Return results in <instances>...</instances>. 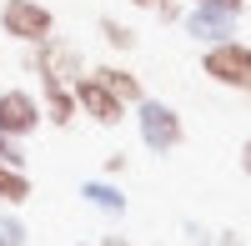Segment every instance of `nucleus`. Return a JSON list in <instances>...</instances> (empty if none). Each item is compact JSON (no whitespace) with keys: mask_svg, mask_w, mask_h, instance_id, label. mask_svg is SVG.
Here are the masks:
<instances>
[{"mask_svg":"<svg viewBox=\"0 0 251 246\" xmlns=\"http://www.w3.org/2000/svg\"><path fill=\"white\" fill-rule=\"evenodd\" d=\"M201 71L226 91L251 96V46L246 40H216V46L201 50Z\"/></svg>","mask_w":251,"mask_h":246,"instance_id":"f257e3e1","label":"nucleus"},{"mask_svg":"<svg viewBox=\"0 0 251 246\" xmlns=\"http://www.w3.org/2000/svg\"><path fill=\"white\" fill-rule=\"evenodd\" d=\"M25 66L40 80H66V86H71V80L86 75V55H80V46H71L66 35H50V40H40V46H30Z\"/></svg>","mask_w":251,"mask_h":246,"instance_id":"f03ea898","label":"nucleus"},{"mask_svg":"<svg viewBox=\"0 0 251 246\" xmlns=\"http://www.w3.org/2000/svg\"><path fill=\"white\" fill-rule=\"evenodd\" d=\"M0 30L20 46H40V40L55 35V10L40 5V0H5L0 5Z\"/></svg>","mask_w":251,"mask_h":246,"instance_id":"7ed1b4c3","label":"nucleus"},{"mask_svg":"<svg viewBox=\"0 0 251 246\" xmlns=\"http://www.w3.org/2000/svg\"><path fill=\"white\" fill-rule=\"evenodd\" d=\"M181 141H186L181 116L166 106V100H151V96H146V100H141V146L151 151V156H171Z\"/></svg>","mask_w":251,"mask_h":246,"instance_id":"20e7f679","label":"nucleus"},{"mask_svg":"<svg viewBox=\"0 0 251 246\" xmlns=\"http://www.w3.org/2000/svg\"><path fill=\"white\" fill-rule=\"evenodd\" d=\"M40 126H46V111H40V96H35V91H25V86L0 91V136L25 141V136H35Z\"/></svg>","mask_w":251,"mask_h":246,"instance_id":"39448f33","label":"nucleus"},{"mask_svg":"<svg viewBox=\"0 0 251 246\" xmlns=\"http://www.w3.org/2000/svg\"><path fill=\"white\" fill-rule=\"evenodd\" d=\"M71 91H75L80 116H91L96 126H106V131H111V126H121V121H126V111H131V106H126L116 91H106V86L96 80V71H86L80 80H71Z\"/></svg>","mask_w":251,"mask_h":246,"instance_id":"423d86ee","label":"nucleus"},{"mask_svg":"<svg viewBox=\"0 0 251 246\" xmlns=\"http://www.w3.org/2000/svg\"><path fill=\"white\" fill-rule=\"evenodd\" d=\"M181 30L191 40H201V46H216V40H231L236 35V15H226L216 5H191L181 15Z\"/></svg>","mask_w":251,"mask_h":246,"instance_id":"0eeeda50","label":"nucleus"},{"mask_svg":"<svg viewBox=\"0 0 251 246\" xmlns=\"http://www.w3.org/2000/svg\"><path fill=\"white\" fill-rule=\"evenodd\" d=\"M40 111H46V121H50V126H60V131H66L71 126V121L80 116V106H75V91L66 86V80H40Z\"/></svg>","mask_w":251,"mask_h":246,"instance_id":"6e6552de","label":"nucleus"},{"mask_svg":"<svg viewBox=\"0 0 251 246\" xmlns=\"http://www.w3.org/2000/svg\"><path fill=\"white\" fill-rule=\"evenodd\" d=\"M96 80H100L106 91H116L126 106H141V100H146L141 75H136V71H126V66H96Z\"/></svg>","mask_w":251,"mask_h":246,"instance_id":"1a4fd4ad","label":"nucleus"},{"mask_svg":"<svg viewBox=\"0 0 251 246\" xmlns=\"http://www.w3.org/2000/svg\"><path fill=\"white\" fill-rule=\"evenodd\" d=\"M30 176L20 171V166H5V161H0V206H25L30 201Z\"/></svg>","mask_w":251,"mask_h":246,"instance_id":"9d476101","label":"nucleus"},{"mask_svg":"<svg viewBox=\"0 0 251 246\" xmlns=\"http://www.w3.org/2000/svg\"><path fill=\"white\" fill-rule=\"evenodd\" d=\"M80 196L91 201V206H100V211H111V216H121L126 211V196L111 186V181H86V186H80Z\"/></svg>","mask_w":251,"mask_h":246,"instance_id":"9b49d317","label":"nucleus"},{"mask_svg":"<svg viewBox=\"0 0 251 246\" xmlns=\"http://www.w3.org/2000/svg\"><path fill=\"white\" fill-rule=\"evenodd\" d=\"M96 30H100V40H106L111 50H136V30L126 25V20H116V15H100V20H96Z\"/></svg>","mask_w":251,"mask_h":246,"instance_id":"f8f14e48","label":"nucleus"},{"mask_svg":"<svg viewBox=\"0 0 251 246\" xmlns=\"http://www.w3.org/2000/svg\"><path fill=\"white\" fill-rule=\"evenodd\" d=\"M0 161H5V166H20V171H25V141L0 136Z\"/></svg>","mask_w":251,"mask_h":246,"instance_id":"ddd939ff","label":"nucleus"},{"mask_svg":"<svg viewBox=\"0 0 251 246\" xmlns=\"http://www.w3.org/2000/svg\"><path fill=\"white\" fill-rule=\"evenodd\" d=\"M0 246H25V226H20L15 216L0 221Z\"/></svg>","mask_w":251,"mask_h":246,"instance_id":"4468645a","label":"nucleus"},{"mask_svg":"<svg viewBox=\"0 0 251 246\" xmlns=\"http://www.w3.org/2000/svg\"><path fill=\"white\" fill-rule=\"evenodd\" d=\"M191 5H216V10H226V15H241L246 0H191Z\"/></svg>","mask_w":251,"mask_h":246,"instance_id":"2eb2a0df","label":"nucleus"},{"mask_svg":"<svg viewBox=\"0 0 251 246\" xmlns=\"http://www.w3.org/2000/svg\"><path fill=\"white\" fill-rule=\"evenodd\" d=\"M106 171H111V176H121V171H126V156H121V151H116V156H106Z\"/></svg>","mask_w":251,"mask_h":246,"instance_id":"dca6fc26","label":"nucleus"},{"mask_svg":"<svg viewBox=\"0 0 251 246\" xmlns=\"http://www.w3.org/2000/svg\"><path fill=\"white\" fill-rule=\"evenodd\" d=\"M100 246H136L131 236H121V231H111V236H100Z\"/></svg>","mask_w":251,"mask_h":246,"instance_id":"f3484780","label":"nucleus"},{"mask_svg":"<svg viewBox=\"0 0 251 246\" xmlns=\"http://www.w3.org/2000/svg\"><path fill=\"white\" fill-rule=\"evenodd\" d=\"M241 171H246V176H251V136H246V141H241Z\"/></svg>","mask_w":251,"mask_h":246,"instance_id":"a211bd4d","label":"nucleus"},{"mask_svg":"<svg viewBox=\"0 0 251 246\" xmlns=\"http://www.w3.org/2000/svg\"><path fill=\"white\" fill-rule=\"evenodd\" d=\"M216 246H241V231H221V241Z\"/></svg>","mask_w":251,"mask_h":246,"instance_id":"6ab92c4d","label":"nucleus"},{"mask_svg":"<svg viewBox=\"0 0 251 246\" xmlns=\"http://www.w3.org/2000/svg\"><path fill=\"white\" fill-rule=\"evenodd\" d=\"M131 5H141V10H161L166 0H131Z\"/></svg>","mask_w":251,"mask_h":246,"instance_id":"aec40b11","label":"nucleus"}]
</instances>
